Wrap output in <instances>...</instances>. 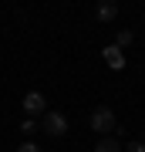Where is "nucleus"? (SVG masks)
I'll return each mask as SVG.
<instances>
[{"mask_svg":"<svg viewBox=\"0 0 145 152\" xmlns=\"http://www.w3.org/2000/svg\"><path fill=\"white\" fill-rule=\"evenodd\" d=\"M34 129H37V122H34V118H24V122H20V132H24V135H31Z\"/></svg>","mask_w":145,"mask_h":152,"instance_id":"nucleus-8","label":"nucleus"},{"mask_svg":"<svg viewBox=\"0 0 145 152\" xmlns=\"http://www.w3.org/2000/svg\"><path fill=\"white\" fill-rule=\"evenodd\" d=\"M44 132L54 135V139L68 135V118H64L61 112H47V115H44Z\"/></svg>","mask_w":145,"mask_h":152,"instance_id":"nucleus-2","label":"nucleus"},{"mask_svg":"<svg viewBox=\"0 0 145 152\" xmlns=\"http://www.w3.org/2000/svg\"><path fill=\"white\" fill-rule=\"evenodd\" d=\"M105 61H108L111 68H125V58H122L118 48H105Z\"/></svg>","mask_w":145,"mask_h":152,"instance_id":"nucleus-5","label":"nucleus"},{"mask_svg":"<svg viewBox=\"0 0 145 152\" xmlns=\"http://www.w3.org/2000/svg\"><path fill=\"white\" fill-rule=\"evenodd\" d=\"M128 152H145V142H132V145H128Z\"/></svg>","mask_w":145,"mask_h":152,"instance_id":"nucleus-10","label":"nucleus"},{"mask_svg":"<svg viewBox=\"0 0 145 152\" xmlns=\"http://www.w3.org/2000/svg\"><path fill=\"white\" fill-rule=\"evenodd\" d=\"M24 112H27V118H31V115H44L47 112V98L41 91H27L24 95Z\"/></svg>","mask_w":145,"mask_h":152,"instance_id":"nucleus-3","label":"nucleus"},{"mask_svg":"<svg viewBox=\"0 0 145 152\" xmlns=\"http://www.w3.org/2000/svg\"><path fill=\"white\" fill-rule=\"evenodd\" d=\"M17 152H41V145H37V142H20Z\"/></svg>","mask_w":145,"mask_h":152,"instance_id":"nucleus-9","label":"nucleus"},{"mask_svg":"<svg viewBox=\"0 0 145 152\" xmlns=\"http://www.w3.org/2000/svg\"><path fill=\"white\" fill-rule=\"evenodd\" d=\"M95 17H98V20H115V17H118V4H115V0H105V4H98L95 7Z\"/></svg>","mask_w":145,"mask_h":152,"instance_id":"nucleus-4","label":"nucleus"},{"mask_svg":"<svg viewBox=\"0 0 145 152\" xmlns=\"http://www.w3.org/2000/svg\"><path fill=\"white\" fill-rule=\"evenodd\" d=\"M132 41H135V34H132V31H122V34H118V44H115V48L122 51L125 44H132Z\"/></svg>","mask_w":145,"mask_h":152,"instance_id":"nucleus-7","label":"nucleus"},{"mask_svg":"<svg viewBox=\"0 0 145 152\" xmlns=\"http://www.w3.org/2000/svg\"><path fill=\"white\" fill-rule=\"evenodd\" d=\"M95 152H122V145H118V139H111V135H105L101 142L95 145Z\"/></svg>","mask_w":145,"mask_h":152,"instance_id":"nucleus-6","label":"nucleus"},{"mask_svg":"<svg viewBox=\"0 0 145 152\" xmlns=\"http://www.w3.org/2000/svg\"><path fill=\"white\" fill-rule=\"evenodd\" d=\"M91 129L98 132V135H108V132H115V112L111 108H95L91 112Z\"/></svg>","mask_w":145,"mask_h":152,"instance_id":"nucleus-1","label":"nucleus"}]
</instances>
